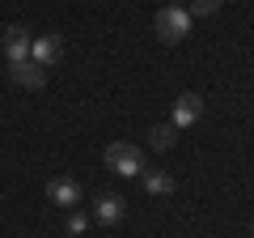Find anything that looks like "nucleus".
Segmentation results:
<instances>
[{
    "instance_id": "f257e3e1",
    "label": "nucleus",
    "mask_w": 254,
    "mask_h": 238,
    "mask_svg": "<svg viewBox=\"0 0 254 238\" xmlns=\"http://www.w3.org/2000/svg\"><path fill=\"white\" fill-rule=\"evenodd\" d=\"M106 166L119 179H136V174L144 170V157H140V149L131 145V140H115V145H106Z\"/></svg>"
},
{
    "instance_id": "f03ea898",
    "label": "nucleus",
    "mask_w": 254,
    "mask_h": 238,
    "mask_svg": "<svg viewBox=\"0 0 254 238\" xmlns=\"http://www.w3.org/2000/svg\"><path fill=\"white\" fill-rule=\"evenodd\" d=\"M153 26H157V38H161V43H182V38L190 34V13L182 9V4H165Z\"/></svg>"
},
{
    "instance_id": "7ed1b4c3",
    "label": "nucleus",
    "mask_w": 254,
    "mask_h": 238,
    "mask_svg": "<svg viewBox=\"0 0 254 238\" xmlns=\"http://www.w3.org/2000/svg\"><path fill=\"white\" fill-rule=\"evenodd\" d=\"M30 60L43 64V68L60 64V60H64V38H60V34H38L34 43H30Z\"/></svg>"
},
{
    "instance_id": "20e7f679",
    "label": "nucleus",
    "mask_w": 254,
    "mask_h": 238,
    "mask_svg": "<svg viewBox=\"0 0 254 238\" xmlns=\"http://www.w3.org/2000/svg\"><path fill=\"white\" fill-rule=\"evenodd\" d=\"M30 30L26 26H9L4 30V38H0V47H4V55H9V64H21V60H30Z\"/></svg>"
},
{
    "instance_id": "39448f33",
    "label": "nucleus",
    "mask_w": 254,
    "mask_h": 238,
    "mask_svg": "<svg viewBox=\"0 0 254 238\" xmlns=\"http://www.w3.org/2000/svg\"><path fill=\"white\" fill-rule=\"evenodd\" d=\"M9 81L21 85V90H43L47 85V68L34 64V60H21V64H9Z\"/></svg>"
},
{
    "instance_id": "423d86ee",
    "label": "nucleus",
    "mask_w": 254,
    "mask_h": 238,
    "mask_svg": "<svg viewBox=\"0 0 254 238\" xmlns=\"http://www.w3.org/2000/svg\"><path fill=\"white\" fill-rule=\"evenodd\" d=\"M199 115H203V98L199 94H178V102H174V128H190V123H199Z\"/></svg>"
},
{
    "instance_id": "0eeeda50",
    "label": "nucleus",
    "mask_w": 254,
    "mask_h": 238,
    "mask_svg": "<svg viewBox=\"0 0 254 238\" xmlns=\"http://www.w3.org/2000/svg\"><path fill=\"white\" fill-rule=\"evenodd\" d=\"M47 196H51V204H60V209H72V204L81 200V183L68 179V174H55L51 183H47Z\"/></svg>"
},
{
    "instance_id": "6e6552de",
    "label": "nucleus",
    "mask_w": 254,
    "mask_h": 238,
    "mask_svg": "<svg viewBox=\"0 0 254 238\" xmlns=\"http://www.w3.org/2000/svg\"><path fill=\"white\" fill-rule=\"evenodd\" d=\"M93 217H98L102 226H115V221L123 217V196H98V209H93Z\"/></svg>"
},
{
    "instance_id": "1a4fd4ad",
    "label": "nucleus",
    "mask_w": 254,
    "mask_h": 238,
    "mask_svg": "<svg viewBox=\"0 0 254 238\" xmlns=\"http://www.w3.org/2000/svg\"><path fill=\"white\" fill-rule=\"evenodd\" d=\"M144 192L170 196V192H174V174H165V170H144Z\"/></svg>"
},
{
    "instance_id": "9d476101",
    "label": "nucleus",
    "mask_w": 254,
    "mask_h": 238,
    "mask_svg": "<svg viewBox=\"0 0 254 238\" xmlns=\"http://www.w3.org/2000/svg\"><path fill=\"white\" fill-rule=\"evenodd\" d=\"M174 140H178V128H174V123H157V128L148 132V145L161 149V153H165V149H174Z\"/></svg>"
},
{
    "instance_id": "9b49d317",
    "label": "nucleus",
    "mask_w": 254,
    "mask_h": 238,
    "mask_svg": "<svg viewBox=\"0 0 254 238\" xmlns=\"http://www.w3.org/2000/svg\"><path fill=\"white\" fill-rule=\"evenodd\" d=\"M220 9V0H190V17H212V13H216Z\"/></svg>"
},
{
    "instance_id": "f8f14e48",
    "label": "nucleus",
    "mask_w": 254,
    "mask_h": 238,
    "mask_svg": "<svg viewBox=\"0 0 254 238\" xmlns=\"http://www.w3.org/2000/svg\"><path fill=\"white\" fill-rule=\"evenodd\" d=\"M85 226H89V217H85V213H68V234H81Z\"/></svg>"
}]
</instances>
